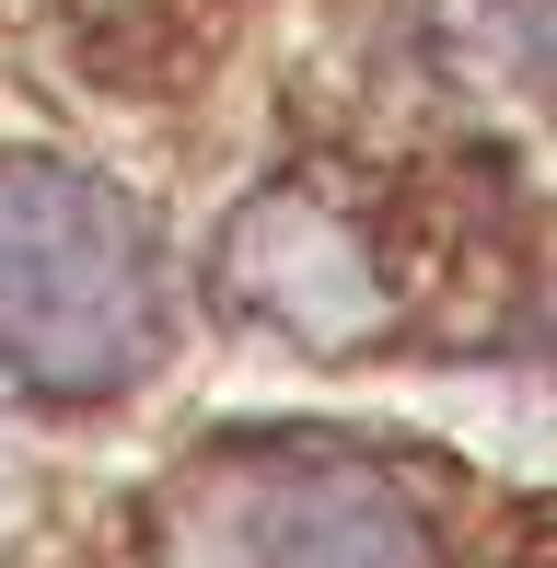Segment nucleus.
Segmentation results:
<instances>
[{
    "label": "nucleus",
    "instance_id": "obj_1",
    "mask_svg": "<svg viewBox=\"0 0 557 568\" xmlns=\"http://www.w3.org/2000/svg\"><path fill=\"white\" fill-rule=\"evenodd\" d=\"M163 348V278L129 197L82 163H0V359L47 395H117Z\"/></svg>",
    "mask_w": 557,
    "mask_h": 568
},
{
    "label": "nucleus",
    "instance_id": "obj_2",
    "mask_svg": "<svg viewBox=\"0 0 557 568\" xmlns=\"http://www.w3.org/2000/svg\"><path fill=\"white\" fill-rule=\"evenodd\" d=\"M174 568H429L407 487L337 453L221 464L174 499Z\"/></svg>",
    "mask_w": 557,
    "mask_h": 568
},
{
    "label": "nucleus",
    "instance_id": "obj_3",
    "mask_svg": "<svg viewBox=\"0 0 557 568\" xmlns=\"http://www.w3.org/2000/svg\"><path fill=\"white\" fill-rule=\"evenodd\" d=\"M233 291L256 302V314H278L291 337L314 348H348L372 325V255L348 244L337 210H314V197H256V210L233 221Z\"/></svg>",
    "mask_w": 557,
    "mask_h": 568
},
{
    "label": "nucleus",
    "instance_id": "obj_4",
    "mask_svg": "<svg viewBox=\"0 0 557 568\" xmlns=\"http://www.w3.org/2000/svg\"><path fill=\"white\" fill-rule=\"evenodd\" d=\"M476 12H488V36L512 47V70L535 93H557V0H476Z\"/></svg>",
    "mask_w": 557,
    "mask_h": 568
}]
</instances>
